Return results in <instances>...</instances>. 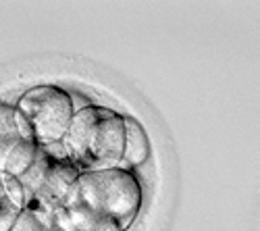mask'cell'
<instances>
[{"label":"cell","mask_w":260,"mask_h":231,"mask_svg":"<svg viewBox=\"0 0 260 231\" xmlns=\"http://www.w3.org/2000/svg\"><path fill=\"white\" fill-rule=\"evenodd\" d=\"M19 215H21V208L15 206L13 200L9 198L3 183V173H0V231H11Z\"/></svg>","instance_id":"cell-9"},{"label":"cell","mask_w":260,"mask_h":231,"mask_svg":"<svg viewBox=\"0 0 260 231\" xmlns=\"http://www.w3.org/2000/svg\"><path fill=\"white\" fill-rule=\"evenodd\" d=\"M150 156V140L142 123L134 117H125V148H123V162L127 169H134L148 160ZM121 162V164H123Z\"/></svg>","instance_id":"cell-6"},{"label":"cell","mask_w":260,"mask_h":231,"mask_svg":"<svg viewBox=\"0 0 260 231\" xmlns=\"http://www.w3.org/2000/svg\"><path fill=\"white\" fill-rule=\"evenodd\" d=\"M79 173L81 171L62 152L60 144L40 146L36 160L19 177L23 185L25 204L42 206L48 211L64 208Z\"/></svg>","instance_id":"cell-3"},{"label":"cell","mask_w":260,"mask_h":231,"mask_svg":"<svg viewBox=\"0 0 260 231\" xmlns=\"http://www.w3.org/2000/svg\"><path fill=\"white\" fill-rule=\"evenodd\" d=\"M60 148L79 171L121 167L125 148V115L100 104H85L75 111Z\"/></svg>","instance_id":"cell-2"},{"label":"cell","mask_w":260,"mask_h":231,"mask_svg":"<svg viewBox=\"0 0 260 231\" xmlns=\"http://www.w3.org/2000/svg\"><path fill=\"white\" fill-rule=\"evenodd\" d=\"M19 140L17 111L7 102H0V173H5L11 152Z\"/></svg>","instance_id":"cell-7"},{"label":"cell","mask_w":260,"mask_h":231,"mask_svg":"<svg viewBox=\"0 0 260 231\" xmlns=\"http://www.w3.org/2000/svg\"><path fill=\"white\" fill-rule=\"evenodd\" d=\"M3 183H5V190H7L9 198L13 200V204L19 206L21 211H23V208H25V194H23V185H21L19 177L9 175V173H3Z\"/></svg>","instance_id":"cell-10"},{"label":"cell","mask_w":260,"mask_h":231,"mask_svg":"<svg viewBox=\"0 0 260 231\" xmlns=\"http://www.w3.org/2000/svg\"><path fill=\"white\" fill-rule=\"evenodd\" d=\"M56 213L58 208L48 211L42 206L25 204L11 231H56Z\"/></svg>","instance_id":"cell-8"},{"label":"cell","mask_w":260,"mask_h":231,"mask_svg":"<svg viewBox=\"0 0 260 231\" xmlns=\"http://www.w3.org/2000/svg\"><path fill=\"white\" fill-rule=\"evenodd\" d=\"M15 109L31 125L40 146L60 144L75 117L73 96L52 83H42L19 96Z\"/></svg>","instance_id":"cell-4"},{"label":"cell","mask_w":260,"mask_h":231,"mask_svg":"<svg viewBox=\"0 0 260 231\" xmlns=\"http://www.w3.org/2000/svg\"><path fill=\"white\" fill-rule=\"evenodd\" d=\"M17 127H19V140H17V146L11 152V158L7 162L5 173L21 177L31 167V162L36 160L38 150H40V144H38V140L34 136L31 125L25 121L23 115H19V113H17Z\"/></svg>","instance_id":"cell-5"},{"label":"cell","mask_w":260,"mask_h":231,"mask_svg":"<svg viewBox=\"0 0 260 231\" xmlns=\"http://www.w3.org/2000/svg\"><path fill=\"white\" fill-rule=\"evenodd\" d=\"M144 190L127 167L81 171L64 211L79 231H127L140 217Z\"/></svg>","instance_id":"cell-1"}]
</instances>
